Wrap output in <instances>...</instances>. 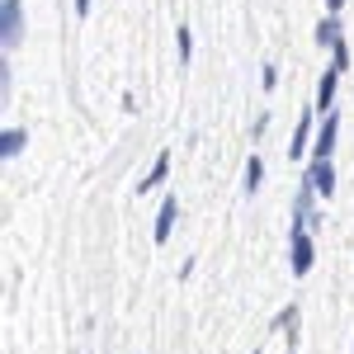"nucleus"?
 I'll use <instances>...</instances> for the list:
<instances>
[{
	"label": "nucleus",
	"mask_w": 354,
	"mask_h": 354,
	"mask_svg": "<svg viewBox=\"0 0 354 354\" xmlns=\"http://www.w3.org/2000/svg\"><path fill=\"white\" fill-rule=\"evenodd\" d=\"M19 38H24V10H19V0H0V43L15 48Z\"/></svg>",
	"instance_id": "obj_1"
},
{
	"label": "nucleus",
	"mask_w": 354,
	"mask_h": 354,
	"mask_svg": "<svg viewBox=\"0 0 354 354\" xmlns=\"http://www.w3.org/2000/svg\"><path fill=\"white\" fill-rule=\"evenodd\" d=\"M312 236H307V227H298L293 222V241H288V260H293V274H307L312 270Z\"/></svg>",
	"instance_id": "obj_2"
},
{
	"label": "nucleus",
	"mask_w": 354,
	"mask_h": 354,
	"mask_svg": "<svg viewBox=\"0 0 354 354\" xmlns=\"http://www.w3.org/2000/svg\"><path fill=\"white\" fill-rule=\"evenodd\" d=\"M335 137H340V118H335V113H326V123H322V137L312 142V156H317V161H330V151H335Z\"/></svg>",
	"instance_id": "obj_3"
},
{
	"label": "nucleus",
	"mask_w": 354,
	"mask_h": 354,
	"mask_svg": "<svg viewBox=\"0 0 354 354\" xmlns=\"http://www.w3.org/2000/svg\"><path fill=\"white\" fill-rule=\"evenodd\" d=\"M307 189L312 194H335V170H330V161H312V170H307Z\"/></svg>",
	"instance_id": "obj_4"
},
{
	"label": "nucleus",
	"mask_w": 354,
	"mask_h": 354,
	"mask_svg": "<svg viewBox=\"0 0 354 354\" xmlns=\"http://www.w3.org/2000/svg\"><path fill=\"white\" fill-rule=\"evenodd\" d=\"M175 218H180V203H175V194L161 203V213H156V241H170V227H175Z\"/></svg>",
	"instance_id": "obj_5"
},
{
	"label": "nucleus",
	"mask_w": 354,
	"mask_h": 354,
	"mask_svg": "<svg viewBox=\"0 0 354 354\" xmlns=\"http://www.w3.org/2000/svg\"><path fill=\"white\" fill-rule=\"evenodd\" d=\"M24 128H5V133H0V156H5V161H10V156H19V151H24Z\"/></svg>",
	"instance_id": "obj_6"
},
{
	"label": "nucleus",
	"mask_w": 354,
	"mask_h": 354,
	"mask_svg": "<svg viewBox=\"0 0 354 354\" xmlns=\"http://www.w3.org/2000/svg\"><path fill=\"white\" fill-rule=\"evenodd\" d=\"M345 38H340V19H322L317 24V48H340Z\"/></svg>",
	"instance_id": "obj_7"
},
{
	"label": "nucleus",
	"mask_w": 354,
	"mask_h": 354,
	"mask_svg": "<svg viewBox=\"0 0 354 354\" xmlns=\"http://www.w3.org/2000/svg\"><path fill=\"white\" fill-rule=\"evenodd\" d=\"M335 81H340V71L330 66L326 76H322V90H317V109H326V113H330V100H335Z\"/></svg>",
	"instance_id": "obj_8"
},
{
	"label": "nucleus",
	"mask_w": 354,
	"mask_h": 354,
	"mask_svg": "<svg viewBox=\"0 0 354 354\" xmlns=\"http://www.w3.org/2000/svg\"><path fill=\"white\" fill-rule=\"evenodd\" d=\"M165 170H170V151H161V156H156V165H151V175H147V180H142L137 189H142V194H147V189H156V185L165 180Z\"/></svg>",
	"instance_id": "obj_9"
},
{
	"label": "nucleus",
	"mask_w": 354,
	"mask_h": 354,
	"mask_svg": "<svg viewBox=\"0 0 354 354\" xmlns=\"http://www.w3.org/2000/svg\"><path fill=\"white\" fill-rule=\"evenodd\" d=\"M307 133H312V113H302L298 128H293V142H288V151H293V156H302V151H307Z\"/></svg>",
	"instance_id": "obj_10"
},
{
	"label": "nucleus",
	"mask_w": 354,
	"mask_h": 354,
	"mask_svg": "<svg viewBox=\"0 0 354 354\" xmlns=\"http://www.w3.org/2000/svg\"><path fill=\"white\" fill-rule=\"evenodd\" d=\"M260 175H265V165H260V156H250V161H245V194L260 189Z\"/></svg>",
	"instance_id": "obj_11"
},
{
	"label": "nucleus",
	"mask_w": 354,
	"mask_h": 354,
	"mask_svg": "<svg viewBox=\"0 0 354 354\" xmlns=\"http://www.w3.org/2000/svg\"><path fill=\"white\" fill-rule=\"evenodd\" d=\"M330 66L345 76V66H350V48H345V43H340V48H330Z\"/></svg>",
	"instance_id": "obj_12"
},
{
	"label": "nucleus",
	"mask_w": 354,
	"mask_h": 354,
	"mask_svg": "<svg viewBox=\"0 0 354 354\" xmlns=\"http://www.w3.org/2000/svg\"><path fill=\"white\" fill-rule=\"evenodd\" d=\"M175 38H180V57L189 62V53H194V38H189V28H175Z\"/></svg>",
	"instance_id": "obj_13"
},
{
	"label": "nucleus",
	"mask_w": 354,
	"mask_h": 354,
	"mask_svg": "<svg viewBox=\"0 0 354 354\" xmlns=\"http://www.w3.org/2000/svg\"><path fill=\"white\" fill-rule=\"evenodd\" d=\"M76 15H90V0H76Z\"/></svg>",
	"instance_id": "obj_14"
},
{
	"label": "nucleus",
	"mask_w": 354,
	"mask_h": 354,
	"mask_svg": "<svg viewBox=\"0 0 354 354\" xmlns=\"http://www.w3.org/2000/svg\"><path fill=\"white\" fill-rule=\"evenodd\" d=\"M326 5H330V10H340V5H345V0H326Z\"/></svg>",
	"instance_id": "obj_15"
}]
</instances>
